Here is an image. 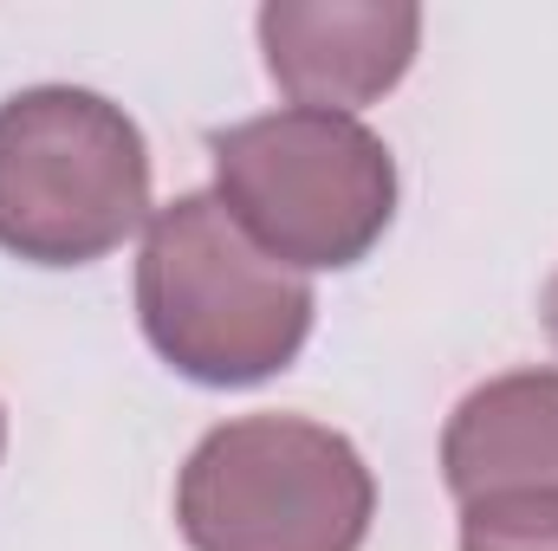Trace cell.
Instances as JSON below:
<instances>
[{"label": "cell", "instance_id": "6da1fadb", "mask_svg": "<svg viewBox=\"0 0 558 551\" xmlns=\"http://www.w3.org/2000/svg\"><path fill=\"white\" fill-rule=\"evenodd\" d=\"M312 311V279L260 254L215 195H175L149 215L137 318L175 377L208 390L267 383L305 351Z\"/></svg>", "mask_w": 558, "mask_h": 551}, {"label": "cell", "instance_id": "7a4b0ae2", "mask_svg": "<svg viewBox=\"0 0 558 551\" xmlns=\"http://www.w3.org/2000/svg\"><path fill=\"white\" fill-rule=\"evenodd\" d=\"M215 201L292 273L357 267L397 215V156L344 111H267L208 137Z\"/></svg>", "mask_w": 558, "mask_h": 551}, {"label": "cell", "instance_id": "3957f363", "mask_svg": "<svg viewBox=\"0 0 558 551\" xmlns=\"http://www.w3.org/2000/svg\"><path fill=\"white\" fill-rule=\"evenodd\" d=\"M149 149L124 105L33 85L0 105V247L33 267H92L149 228Z\"/></svg>", "mask_w": 558, "mask_h": 551}, {"label": "cell", "instance_id": "277c9868", "mask_svg": "<svg viewBox=\"0 0 558 551\" xmlns=\"http://www.w3.org/2000/svg\"><path fill=\"white\" fill-rule=\"evenodd\" d=\"M377 480L364 454L305 415H241L195 441L175 480L189 551H364Z\"/></svg>", "mask_w": 558, "mask_h": 551}, {"label": "cell", "instance_id": "5b68a950", "mask_svg": "<svg viewBox=\"0 0 558 551\" xmlns=\"http://www.w3.org/2000/svg\"><path fill=\"white\" fill-rule=\"evenodd\" d=\"M422 46L410 0H267L260 52L299 111H357L403 85Z\"/></svg>", "mask_w": 558, "mask_h": 551}, {"label": "cell", "instance_id": "8992f818", "mask_svg": "<svg viewBox=\"0 0 558 551\" xmlns=\"http://www.w3.org/2000/svg\"><path fill=\"white\" fill-rule=\"evenodd\" d=\"M441 480L461 506L558 493V370H507L468 390L441 428Z\"/></svg>", "mask_w": 558, "mask_h": 551}, {"label": "cell", "instance_id": "52a82bcc", "mask_svg": "<svg viewBox=\"0 0 558 551\" xmlns=\"http://www.w3.org/2000/svg\"><path fill=\"white\" fill-rule=\"evenodd\" d=\"M461 551H558V493H500L461 506Z\"/></svg>", "mask_w": 558, "mask_h": 551}, {"label": "cell", "instance_id": "ba28073f", "mask_svg": "<svg viewBox=\"0 0 558 551\" xmlns=\"http://www.w3.org/2000/svg\"><path fill=\"white\" fill-rule=\"evenodd\" d=\"M539 318H546V331H553V344H558V273L546 279V292H539Z\"/></svg>", "mask_w": 558, "mask_h": 551}, {"label": "cell", "instance_id": "9c48e42d", "mask_svg": "<svg viewBox=\"0 0 558 551\" xmlns=\"http://www.w3.org/2000/svg\"><path fill=\"white\" fill-rule=\"evenodd\" d=\"M0 454H7V415H0Z\"/></svg>", "mask_w": 558, "mask_h": 551}]
</instances>
